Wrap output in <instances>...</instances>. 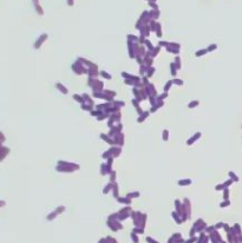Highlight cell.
<instances>
[{"instance_id":"6da1fadb","label":"cell","mask_w":242,"mask_h":243,"mask_svg":"<svg viewBox=\"0 0 242 243\" xmlns=\"http://www.w3.org/2000/svg\"><path fill=\"white\" fill-rule=\"evenodd\" d=\"M229 176H230V177H233V181H236V182L239 181V178H237V176H236V175H234L233 172H229Z\"/></svg>"}]
</instances>
